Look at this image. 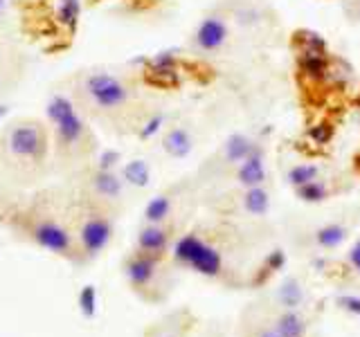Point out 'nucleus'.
<instances>
[{
  "mask_svg": "<svg viewBox=\"0 0 360 337\" xmlns=\"http://www.w3.org/2000/svg\"><path fill=\"white\" fill-rule=\"evenodd\" d=\"M122 178L124 183L131 185V187H146L151 183V168L144 160H131L122 166Z\"/></svg>",
  "mask_w": 360,
  "mask_h": 337,
  "instance_id": "4be33fe9",
  "label": "nucleus"
},
{
  "mask_svg": "<svg viewBox=\"0 0 360 337\" xmlns=\"http://www.w3.org/2000/svg\"><path fill=\"white\" fill-rule=\"evenodd\" d=\"M345 263H347V267H349V272H354L356 277H360V239H356L354 245L349 247Z\"/></svg>",
  "mask_w": 360,
  "mask_h": 337,
  "instance_id": "2f4dec72",
  "label": "nucleus"
},
{
  "mask_svg": "<svg viewBox=\"0 0 360 337\" xmlns=\"http://www.w3.org/2000/svg\"><path fill=\"white\" fill-rule=\"evenodd\" d=\"M68 95L90 121L129 126L138 117V88L108 70H79L68 79Z\"/></svg>",
  "mask_w": 360,
  "mask_h": 337,
  "instance_id": "f03ea898",
  "label": "nucleus"
},
{
  "mask_svg": "<svg viewBox=\"0 0 360 337\" xmlns=\"http://www.w3.org/2000/svg\"><path fill=\"white\" fill-rule=\"evenodd\" d=\"M257 146L259 144L252 138H248V135L232 133L223 144V160H225V164H230V166H239L243 160H248V157L255 153Z\"/></svg>",
  "mask_w": 360,
  "mask_h": 337,
  "instance_id": "f3484780",
  "label": "nucleus"
},
{
  "mask_svg": "<svg viewBox=\"0 0 360 337\" xmlns=\"http://www.w3.org/2000/svg\"><path fill=\"white\" fill-rule=\"evenodd\" d=\"M117 162H120V153L106 151V153H101V157L97 160L95 166H99V168H117Z\"/></svg>",
  "mask_w": 360,
  "mask_h": 337,
  "instance_id": "473e14b6",
  "label": "nucleus"
},
{
  "mask_svg": "<svg viewBox=\"0 0 360 337\" xmlns=\"http://www.w3.org/2000/svg\"><path fill=\"white\" fill-rule=\"evenodd\" d=\"M349 239V225L347 223H326L322 227H318L313 232V243L318 250L322 252H331V250H338L345 241Z\"/></svg>",
  "mask_w": 360,
  "mask_h": 337,
  "instance_id": "dca6fc26",
  "label": "nucleus"
},
{
  "mask_svg": "<svg viewBox=\"0 0 360 337\" xmlns=\"http://www.w3.org/2000/svg\"><path fill=\"white\" fill-rule=\"evenodd\" d=\"M270 322L281 337H307L309 333V317L302 308H277Z\"/></svg>",
  "mask_w": 360,
  "mask_h": 337,
  "instance_id": "4468645a",
  "label": "nucleus"
},
{
  "mask_svg": "<svg viewBox=\"0 0 360 337\" xmlns=\"http://www.w3.org/2000/svg\"><path fill=\"white\" fill-rule=\"evenodd\" d=\"M243 337H281V335L277 333V329L268 317V319H262V322H255V326H250Z\"/></svg>",
  "mask_w": 360,
  "mask_h": 337,
  "instance_id": "c756f323",
  "label": "nucleus"
},
{
  "mask_svg": "<svg viewBox=\"0 0 360 337\" xmlns=\"http://www.w3.org/2000/svg\"><path fill=\"white\" fill-rule=\"evenodd\" d=\"M268 178V168H266V157H264V149L257 146L255 153L243 160L234 171V180L236 185L243 187V189H250V187H262Z\"/></svg>",
  "mask_w": 360,
  "mask_h": 337,
  "instance_id": "ddd939ff",
  "label": "nucleus"
},
{
  "mask_svg": "<svg viewBox=\"0 0 360 337\" xmlns=\"http://www.w3.org/2000/svg\"><path fill=\"white\" fill-rule=\"evenodd\" d=\"M174 213V196L172 194H158L144 207V223H169Z\"/></svg>",
  "mask_w": 360,
  "mask_h": 337,
  "instance_id": "412c9836",
  "label": "nucleus"
},
{
  "mask_svg": "<svg viewBox=\"0 0 360 337\" xmlns=\"http://www.w3.org/2000/svg\"><path fill=\"white\" fill-rule=\"evenodd\" d=\"M124 191H127V183H124L122 173L117 168H86L84 180H82V196L104 205L108 209L117 207L124 200Z\"/></svg>",
  "mask_w": 360,
  "mask_h": 337,
  "instance_id": "0eeeda50",
  "label": "nucleus"
},
{
  "mask_svg": "<svg viewBox=\"0 0 360 337\" xmlns=\"http://www.w3.org/2000/svg\"><path fill=\"white\" fill-rule=\"evenodd\" d=\"M352 81H354V67L345 59H340V56H331L329 67H326V77H324V88L342 90Z\"/></svg>",
  "mask_w": 360,
  "mask_h": 337,
  "instance_id": "aec40b11",
  "label": "nucleus"
},
{
  "mask_svg": "<svg viewBox=\"0 0 360 337\" xmlns=\"http://www.w3.org/2000/svg\"><path fill=\"white\" fill-rule=\"evenodd\" d=\"M65 209L59 205V196L54 191H39L25 205L11 213V230L41 250L68 261H84L79 252L75 223L65 220Z\"/></svg>",
  "mask_w": 360,
  "mask_h": 337,
  "instance_id": "7ed1b4c3",
  "label": "nucleus"
},
{
  "mask_svg": "<svg viewBox=\"0 0 360 337\" xmlns=\"http://www.w3.org/2000/svg\"><path fill=\"white\" fill-rule=\"evenodd\" d=\"M45 121L52 140V162L59 168H79L95 155L97 142L90 119L68 93H54L45 101Z\"/></svg>",
  "mask_w": 360,
  "mask_h": 337,
  "instance_id": "20e7f679",
  "label": "nucleus"
},
{
  "mask_svg": "<svg viewBox=\"0 0 360 337\" xmlns=\"http://www.w3.org/2000/svg\"><path fill=\"white\" fill-rule=\"evenodd\" d=\"M307 288L297 277H288L286 281H281L275 292L277 308H302L307 303Z\"/></svg>",
  "mask_w": 360,
  "mask_h": 337,
  "instance_id": "a211bd4d",
  "label": "nucleus"
},
{
  "mask_svg": "<svg viewBox=\"0 0 360 337\" xmlns=\"http://www.w3.org/2000/svg\"><path fill=\"white\" fill-rule=\"evenodd\" d=\"M320 178V166L318 164H295V166H290L288 171H286V183L290 187H302V185H309L313 183V180H318Z\"/></svg>",
  "mask_w": 360,
  "mask_h": 337,
  "instance_id": "393cba45",
  "label": "nucleus"
},
{
  "mask_svg": "<svg viewBox=\"0 0 360 337\" xmlns=\"http://www.w3.org/2000/svg\"><path fill=\"white\" fill-rule=\"evenodd\" d=\"M172 256L180 267H187L200 277L225 281V256L219 245L207 241L198 232H189L178 236L172 247Z\"/></svg>",
  "mask_w": 360,
  "mask_h": 337,
  "instance_id": "423d86ee",
  "label": "nucleus"
},
{
  "mask_svg": "<svg viewBox=\"0 0 360 337\" xmlns=\"http://www.w3.org/2000/svg\"><path fill=\"white\" fill-rule=\"evenodd\" d=\"M27 74V61L18 50L0 52V101L9 97Z\"/></svg>",
  "mask_w": 360,
  "mask_h": 337,
  "instance_id": "9b49d317",
  "label": "nucleus"
},
{
  "mask_svg": "<svg viewBox=\"0 0 360 337\" xmlns=\"http://www.w3.org/2000/svg\"><path fill=\"white\" fill-rule=\"evenodd\" d=\"M307 138H309L315 146L329 144L331 138H333V126H331V121H318V124H313V126L307 131Z\"/></svg>",
  "mask_w": 360,
  "mask_h": 337,
  "instance_id": "a878e982",
  "label": "nucleus"
},
{
  "mask_svg": "<svg viewBox=\"0 0 360 337\" xmlns=\"http://www.w3.org/2000/svg\"><path fill=\"white\" fill-rule=\"evenodd\" d=\"M194 149V138L185 126H172L162 135V151L174 160H185Z\"/></svg>",
  "mask_w": 360,
  "mask_h": 337,
  "instance_id": "2eb2a0df",
  "label": "nucleus"
},
{
  "mask_svg": "<svg viewBox=\"0 0 360 337\" xmlns=\"http://www.w3.org/2000/svg\"><path fill=\"white\" fill-rule=\"evenodd\" d=\"M335 306L360 319V295H354V292H338Z\"/></svg>",
  "mask_w": 360,
  "mask_h": 337,
  "instance_id": "c85d7f7f",
  "label": "nucleus"
},
{
  "mask_svg": "<svg viewBox=\"0 0 360 337\" xmlns=\"http://www.w3.org/2000/svg\"><path fill=\"white\" fill-rule=\"evenodd\" d=\"M329 59H331L329 52H309V50L295 52V63H297L300 79H302V81H307L309 86H324Z\"/></svg>",
  "mask_w": 360,
  "mask_h": 337,
  "instance_id": "f8f14e48",
  "label": "nucleus"
},
{
  "mask_svg": "<svg viewBox=\"0 0 360 337\" xmlns=\"http://www.w3.org/2000/svg\"><path fill=\"white\" fill-rule=\"evenodd\" d=\"M232 18L239 22V25H257L259 22V9L255 5H248V3H241L232 7Z\"/></svg>",
  "mask_w": 360,
  "mask_h": 337,
  "instance_id": "cd10ccee",
  "label": "nucleus"
},
{
  "mask_svg": "<svg viewBox=\"0 0 360 337\" xmlns=\"http://www.w3.org/2000/svg\"><path fill=\"white\" fill-rule=\"evenodd\" d=\"M167 124V117H165V112H153V115L146 117V121L140 126L138 135H140V140H151L155 133H160L162 126Z\"/></svg>",
  "mask_w": 360,
  "mask_h": 337,
  "instance_id": "bb28decb",
  "label": "nucleus"
},
{
  "mask_svg": "<svg viewBox=\"0 0 360 337\" xmlns=\"http://www.w3.org/2000/svg\"><path fill=\"white\" fill-rule=\"evenodd\" d=\"M52 164V140L45 117L18 115L0 126V171L9 183L39 185Z\"/></svg>",
  "mask_w": 360,
  "mask_h": 337,
  "instance_id": "f257e3e1",
  "label": "nucleus"
},
{
  "mask_svg": "<svg viewBox=\"0 0 360 337\" xmlns=\"http://www.w3.org/2000/svg\"><path fill=\"white\" fill-rule=\"evenodd\" d=\"M172 247L174 227L169 223H144L138 232V239H135V250L151 254L155 258H165Z\"/></svg>",
  "mask_w": 360,
  "mask_h": 337,
  "instance_id": "1a4fd4ad",
  "label": "nucleus"
},
{
  "mask_svg": "<svg viewBox=\"0 0 360 337\" xmlns=\"http://www.w3.org/2000/svg\"><path fill=\"white\" fill-rule=\"evenodd\" d=\"M228 37H230L228 20L223 16L212 14L198 22V27L194 32V45L200 52H219L228 43Z\"/></svg>",
  "mask_w": 360,
  "mask_h": 337,
  "instance_id": "9d476101",
  "label": "nucleus"
},
{
  "mask_svg": "<svg viewBox=\"0 0 360 337\" xmlns=\"http://www.w3.org/2000/svg\"><path fill=\"white\" fill-rule=\"evenodd\" d=\"M292 48H295V52H329V45H326L324 37L313 29H297L292 34Z\"/></svg>",
  "mask_w": 360,
  "mask_h": 337,
  "instance_id": "5701e85b",
  "label": "nucleus"
},
{
  "mask_svg": "<svg viewBox=\"0 0 360 337\" xmlns=\"http://www.w3.org/2000/svg\"><path fill=\"white\" fill-rule=\"evenodd\" d=\"M358 11H360V0H358Z\"/></svg>",
  "mask_w": 360,
  "mask_h": 337,
  "instance_id": "72a5a7b5",
  "label": "nucleus"
},
{
  "mask_svg": "<svg viewBox=\"0 0 360 337\" xmlns=\"http://www.w3.org/2000/svg\"><path fill=\"white\" fill-rule=\"evenodd\" d=\"M75 236L82 258H97L101 252L110 245L112 236H115V216L112 209L97 205V202L82 196V202L75 209Z\"/></svg>",
  "mask_w": 360,
  "mask_h": 337,
  "instance_id": "39448f33",
  "label": "nucleus"
},
{
  "mask_svg": "<svg viewBox=\"0 0 360 337\" xmlns=\"http://www.w3.org/2000/svg\"><path fill=\"white\" fill-rule=\"evenodd\" d=\"M295 194L304 202H324L326 198H331L333 191H331V187L326 185L322 178H318V180H313V183H309V185L297 187Z\"/></svg>",
  "mask_w": 360,
  "mask_h": 337,
  "instance_id": "b1692460",
  "label": "nucleus"
},
{
  "mask_svg": "<svg viewBox=\"0 0 360 337\" xmlns=\"http://www.w3.org/2000/svg\"><path fill=\"white\" fill-rule=\"evenodd\" d=\"M160 263H162V258H155L151 254L135 250L133 254L127 256V261H124V277H127V281L135 292L149 297V290H153L158 284Z\"/></svg>",
  "mask_w": 360,
  "mask_h": 337,
  "instance_id": "6e6552de",
  "label": "nucleus"
},
{
  "mask_svg": "<svg viewBox=\"0 0 360 337\" xmlns=\"http://www.w3.org/2000/svg\"><path fill=\"white\" fill-rule=\"evenodd\" d=\"M95 303H97V292L93 286H86L82 290V295H79V306H82L86 317H93L95 315Z\"/></svg>",
  "mask_w": 360,
  "mask_h": 337,
  "instance_id": "7c9ffc66",
  "label": "nucleus"
},
{
  "mask_svg": "<svg viewBox=\"0 0 360 337\" xmlns=\"http://www.w3.org/2000/svg\"><path fill=\"white\" fill-rule=\"evenodd\" d=\"M241 209L245 213H250V216H257V218L268 216V211H270V194H268V189L264 185L262 187L243 189V194H241Z\"/></svg>",
  "mask_w": 360,
  "mask_h": 337,
  "instance_id": "6ab92c4d",
  "label": "nucleus"
}]
</instances>
